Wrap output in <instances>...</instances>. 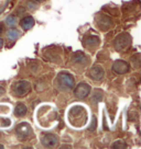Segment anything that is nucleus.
I'll return each instance as SVG.
<instances>
[{
	"instance_id": "1",
	"label": "nucleus",
	"mask_w": 141,
	"mask_h": 149,
	"mask_svg": "<svg viewBox=\"0 0 141 149\" xmlns=\"http://www.w3.org/2000/svg\"><path fill=\"white\" fill-rule=\"evenodd\" d=\"M57 84L59 87L62 90H70L74 87L75 80L73 78V76H70L67 72H61L57 77Z\"/></svg>"
},
{
	"instance_id": "12",
	"label": "nucleus",
	"mask_w": 141,
	"mask_h": 149,
	"mask_svg": "<svg viewBox=\"0 0 141 149\" xmlns=\"http://www.w3.org/2000/svg\"><path fill=\"white\" fill-rule=\"evenodd\" d=\"M17 22H18V19H17L16 15H9V17L6 18V23L10 28H13L14 25L17 24Z\"/></svg>"
},
{
	"instance_id": "18",
	"label": "nucleus",
	"mask_w": 141,
	"mask_h": 149,
	"mask_svg": "<svg viewBox=\"0 0 141 149\" xmlns=\"http://www.w3.org/2000/svg\"><path fill=\"white\" fill-rule=\"evenodd\" d=\"M95 128H96V117L93 116V122H92V124H90V127L88 128V130H90V132H93Z\"/></svg>"
},
{
	"instance_id": "5",
	"label": "nucleus",
	"mask_w": 141,
	"mask_h": 149,
	"mask_svg": "<svg viewBox=\"0 0 141 149\" xmlns=\"http://www.w3.org/2000/svg\"><path fill=\"white\" fill-rule=\"evenodd\" d=\"M90 90H92V88H90V84H80L76 87L75 91H74L75 92V97L77 99H85L90 93Z\"/></svg>"
},
{
	"instance_id": "8",
	"label": "nucleus",
	"mask_w": 141,
	"mask_h": 149,
	"mask_svg": "<svg viewBox=\"0 0 141 149\" xmlns=\"http://www.w3.org/2000/svg\"><path fill=\"white\" fill-rule=\"evenodd\" d=\"M90 76L94 80H102L104 77V70L100 66H94L90 70Z\"/></svg>"
},
{
	"instance_id": "20",
	"label": "nucleus",
	"mask_w": 141,
	"mask_h": 149,
	"mask_svg": "<svg viewBox=\"0 0 141 149\" xmlns=\"http://www.w3.org/2000/svg\"><path fill=\"white\" fill-rule=\"evenodd\" d=\"M4 94H5V89L2 88V87H0V97L4 95Z\"/></svg>"
},
{
	"instance_id": "13",
	"label": "nucleus",
	"mask_w": 141,
	"mask_h": 149,
	"mask_svg": "<svg viewBox=\"0 0 141 149\" xmlns=\"http://www.w3.org/2000/svg\"><path fill=\"white\" fill-rule=\"evenodd\" d=\"M20 36V33L17 31V30H9V32H8V37H9L11 41H14V40H17L18 37Z\"/></svg>"
},
{
	"instance_id": "10",
	"label": "nucleus",
	"mask_w": 141,
	"mask_h": 149,
	"mask_svg": "<svg viewBox=\"0 0 141 149\" xmlns=\"http://www.w3.org/2000/svg\"><path fill=\"white\" fill-rule=\"evenodd\" d=\"M84 43L87 47H92V48H93V47H96L99 44V38H98V36L88 37V38L85 40Z\"/></svg>"
},
{
	"instance_id": "6",
	"label": "nucleus",
	"mask_w": 141,
	"mask_h": 149,
	"mask_svg": "<svg viewBox=\"0 0 141 149\" xmlns=\"http://www.w3.org/2000/svg\"><path fill=\"white\" fill-rule=\"evenodd\" d=\"M129 43H130V35L126 33V34L119 35V36L116 38L114 45H115V48H116L117 51H120L123 47H126L127 45H129Z\"/></svg>"
},
{
	"instance_id": "14",
	"label": "nucleus",
	"mask_w": 141,
	"mask_h": 149,
	"mask_svg": "<svg viewBox=\"0 0 141 149\" xmlns=\"http://www.w3.org/2000/svg\"><path fill=\"white\" fill-rule=\"evenodd\" d=\"M103 97H104L103 91L100 89H98V90H95L94 95H93V100H94L95 102H98V101H100L103 99Z\"/></svg>"
},
{
	"instance_id": "2",
	"label": "nucleus",
	"mask_w": 141,
	"mask_h": 149,
	"mask_svg": "<svg viewBox=\"0 0 141 149\" xmlns=\"http://www.w3.org/2000/svg\"><path fill=\"white\" fill-rule=\"evenodd\" d=\"M30 90H31V86L25 80L16 82L12 87V91H13L14 95H17V97H23L30 92Z\"/></svg>"
},
{
	"instance_id": "9",
	"label": "nucleus",
	"mask_w": 141,
	"mask_h": 149,
	"mask_svg": "<svg viewBox=\"0 0 141 149\" xmlns=\"http://www.w3.org/2000/svg\"><path fill=\"white\" fill-rule=\"evenodd\" d=\"M21 28L23 29V30H30V29L33 28V25H34V19L32 17H25V18L22 19V21H21Z\"/></svg>"
},
{
	"instance_id": "11",
	"label": "nucleus",
	"mask_w": 141,
	"mask_h": 149,
	"mask_svg": "<svg viewBox=\"0 0 141 149\" xmlns=\"http://www.w3.org/2000/svg\"><path fill=\"white\" fill-rule=\"evenodd\" d=\"M14 114H16L17 116H23V115H25V114H27V107L24 105L23 103L17 104L16 110H14Z\"/></svg>"
},
{
	"instance_id": "15",
	"label": "nucleus",
	"mask_w": 141,
	"mask_h": 149,
	"mask_svg": "<svg viewBox=\"0 0 141 149\" xmlns=\"http://www.w3.org/2000/svg\"><path fill=\"white\" fill-rule=\"evenodd\" d=\"M85 55L82 53V52H77L75 54V56H74V61H76V63H80V61H83L84 59Z\"/></svg>"
},
{
	"instance_id": "17",
	"label": "nucleus",
	"mask_w": 141,
	"mask_h": 149,
	"mask_svg": "<svg viewBox=\"0 0 141 149\" xmlns=\"http://www.w3.org/2000/svg\"><path fill=\"white\" fill-rule=\"evenodd\" d=\"M0 125L2 127H7L10 125V120L9 118H0Z\"/></svg>"
},
{
	"instance_id": "22",
	"label": "nucleus",
	"mask_w": 141,
	"mask_h": 149,
	"mask_svg": "<svg viewBox=\"0 0 141 149\" xmlns=\"http://www.w3.org/2000/svg\"><path fill=\"white\" fill-rule=\"evenodd\" d=\"M2 30H4V26H2V24H0V33L2 32Z\"/></svg>"
},
{
	"instance_id": "3",
	"label": "nucleus",
	"mask_w": 141,
	"mask_h": 149,
	"mask_svg": "<svg viewBox=\"0 0 141 149\" xmlns=\"http://www.w3.org/2000/svg\"><path fill=\"white\" fill-rule=\"evenodd\" d=\"M31 133H32V130L28 123H21L17 127V135L20 139H27L29 136L31 135Z\"/></svg>"
},
{
	"instance_id": "7",
	"label": "nucleus",
	"mask_w": 141,
	"mask_h": 149,
	"mask_svg": "<svg viewBox=\"0 0 141 149\" xmlns=\"http://www.w3.org/2000/svg\"><path fill=\"white\" fill-rule=\"evenodd\" d=\"M113 70L118 74H126L129 70V65L123 61H116L113 65Z\"/></svg>"
},
{
	"instance_id": "21",
	"label": "nucleus",
	"mask_w": 141,
	"mask_h": 149,
	"mask_svg": "<svg viewBox=\"0 0 141 149\" xmlns=\"http://www.w3.org/2000/svg\"><path fill=\"white\" fill-rule=\"evenodd\" d=\"M2 46H4V40L0 37V48H1Z\"/></svg>"
},
{
	"instance_id": "16",
	"label": "nucleus",
	"mask_w": 141,
	"mask_h": 149,
	"mask_svg": "<svg viewBox=\"0 0 141 149\" xmlns=\"http://www.w3.org/2000/svg\"><path fill=\"white\" fill-rule=\"evenodd\" d=\"M126 147H127L126 144H125L123 141H120V140L114 143V145H113V148H126Z\"/></svg>"
},
{
	"instance_id": "4",
	"label": "nucleus",
	"mask_w": 141,
	"mask_h": 149,
	"mask_svg": "<svg viewBox=\"0 0 141 149\" xmlns=\"http://www.w3.org/2000/svg\"><path fill=\"white\" fill-rule=\"evenodd\" d=\"M59 143V138L54 134H45L41 137V144L47 148H53Z\"/></svg>"
},
{
	"instance_id": "19",
	"label": "nucleus",
	"mask_w": 141,
	"mask_h": 149,
	"mask_svg": "<svg viewBox=\"0 0 141 149\" xmlns=\"http://www.w3.org/2000/svg\"><path fill=\"white\" fill-rule=\"evenodd\" d=\"M34 3H35V2H33V1H29V2H28V7L30 8V9L34 10L35 8H37V7H38V6L34 5Z\"/></svg>"
},
{
	"instance_id": "23",
	"label": "nucleus",
	"mask_w": 141,
	"mask_h": 149,
	"mask_svg": "<svg viewBox=\"0 0 141 149\" xmlns=\"http://www.w3.org/2000/svg\"><path fill=\"white\" fill-rule=\"evenodd\" d=\"M0 148H4V146H2V145H0Z\"/></svg>"
}]
</instances>
